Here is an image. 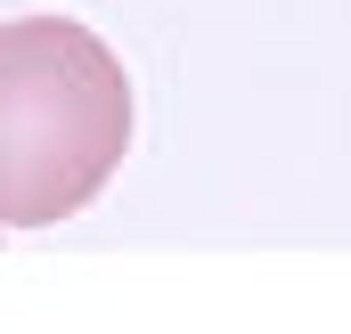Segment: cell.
<instances>
[{
  "label": "cell",
  "mask_w": 351,
  "mask_h": 334,
  "mask_svg": "<svg viewBox=\"0 0 351 334\" xmlns=\"http://www.w3.org/2000/svg\"><path fill=\"white\" fill-rule=\"evenodd\" d=\"M131 147V74L74 16H0V229H58Z\"/></svg>",
  "instance_id": "cell-1"
}]
</instances>
